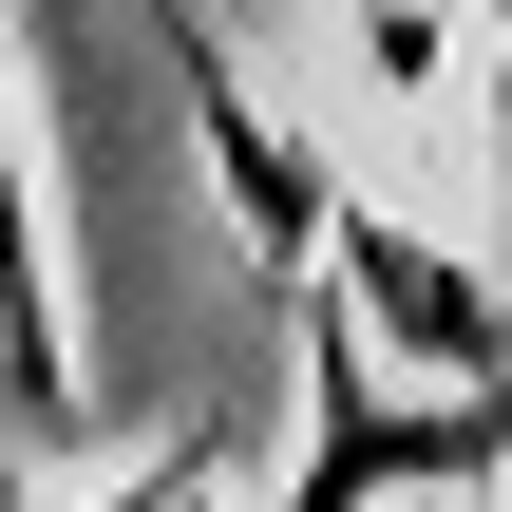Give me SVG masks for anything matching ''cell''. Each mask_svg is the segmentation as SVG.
Instances as JSON below:
<instances>
[{
  "instance_id": "8992f818",
  "label": "cell",
  "mask_w": 512,
  "mask_h": 512,
  "mask_svg": "<svg viewBox=\"0 0 512 512\" xmlns=\"http://www.w3.org/2000/svg\"><path fill=\"white\" fill-rule=\"evenodd\" d=\"M494 190H512V0H494Z\"/></svg>"
},
{
  "instance_id": "6da1fadb",
  "label": "cell",
  "mask_w": 512,
  "mask_h": 512,
  "mask_svg": "<svg viewBox=\"0 0 512 512\" xmlns=\"http://www.w3.org/2000/svg\"><path fill=\"white\" fill-rule=\"evenodd\" d=\"M323 323V361H304V475L285 512H399V494H475L512 456V380H437V399H380L361 380V342H342V304H304Z\"/></svg>"
},
{
  "instance_id": "7a4b0ae2",
  "label": "cell",
  "mask_w": 512,
  "mask_h": 512,
  "mask_svg": "<svg viewBox=\"0 0 512 512\" xmlns=\"http://www.w3.org/2000/svg\"><path fill=\"white\" fill-rule=\"evenodd\" d=\"M342 304L418 361V380H512V285L475 266V247H437V228H399V209H342Z\"/></svg>"
},
{
  "instance_id": "52a82bcc",
  "label": "cell",
  "mask_w": 512,
  "mask_h": 512,
  "mask_svg": "<svg viewBox=\"0 0 512 512\" xmlns=\"http://www.w3.org/2000/svg\"><path fill=\"white\" fill-rule=\"evenodd\" d=\"M171 512H209V494H171Z\"/></svg>"
},
{
  "instance_id": "3957f363",
  "label": "cell",
  "mask_w": 512,
  "mask_h": 512,
  "mask_svg": "<svg viewBox=\"0 0 512 512\" xmlns=\"http://www.w3.org/2000/svg\"><path fill=\"white\" fill-rule=\"evenodd\" d=\"M190 114H209V171H228L247 247H266V266L304 285V266L342 247V190H323V152H304V133H285V114H266V95H247L228 57H209V38H190Z\"/></svg>"
},
{
  "instance_id": "ba28073f",
  "label": "cell",
  "mask_w": 512,
  "mask_h": 512,
  "mask_svg": "<svg viewBox=\"0 0 512 512\" xmlns=\"http://www.w3.org/2000/svg\"><path fill=\"white\" fill-rule=\"evenodd\" d=\"M0 512H19V494H0Z\"/></svg>"
},
{
  "instance_id": "5b68a950",
  "label": "cell",
  "mask_w": 512,
  "mask_h": 512,
  "mask_svg": "<svg viewBox=\"0 0 512 512\" xmlns=\"http://www.w3.org/2000/svg\"><path fill=\"white\" fill-rule=\"evenodd\" d=\"M171 494H190V456H133V475H114L95 512H171Z\"/></svg>"
},
{
  "instance_id": "277c9868",
  "label": "cell",
  "mask_w": 512,
  "mask_h": 512,
  "mask_svg": "<svg viewBox=\"0 0 512 512\" xmlns=\"http://www.w3.org/2000/svg\"><path fill=\"white\" fill-rule=\"evenodd\" d=\"M76 437V361H57V266H38V171H19V76H0V456Z\"/></svg>"
}]
</instances>
